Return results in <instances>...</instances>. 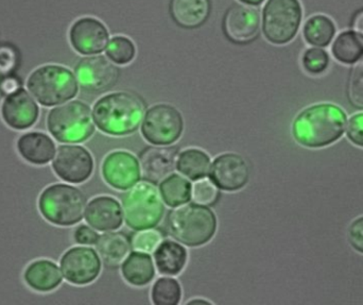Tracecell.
<instances>
[{
  "instance_id": "obj_20",
  "label": "cell",
  "mask_w": 363,
  "mask_h": 305,
  "mask_svg": "<svg viewBox=\"0 0 363 305\" xmlns=\"http://www.w3.org/2000/svg\"><path fill=\"white\" fill-rule=\"evenodd\" d=\"M17 151L21 157L33 165H46L55 152V142L42 132H28L17 140Z\"/></svg>"
},
{
  "instance_id": "obj_3",
  "label": "cell",
  "mask_w": 363,
  "mask_h": 305,
  "mask_svg": "<svg viewBox=\"0 0 363 305\" xmlns=\"http://www.w3.org/2000/svg\"><path fill=\"white\" fill-rule=\"evenodd\" d=\"M217 227L215 213L202 204H185L172 211L168 216L170 233L187 247H201L211 242Z\"/></svg>"
},
{
  "instance_id": "obj_15",
  "label": "cell",
  "mask_w": 363,
  "mask_h": 305,
  "mask_svg": "<svg viewBox=\"0 0 363 305\" xmlns=\"http://www.w3.org/2000/svg\"><path fill=\"white\" fill-rule=\"evenodd\" d=\"M101 174L106 184L118 191H127L140 182L142 170L135 155L129 151L117 150L104 157Z\"/></svg>"
},
{
  "instance_id": "obj_21",
  "label": "cell",
  "mask_w": 363,
  "mask_h": 305,
  "mask_svg": "<svg viewBox=\"0 0 363 305\" xmlns=\"http://www.w3.org/2000/svg\"><path fill=\"white\" fill-rule=\"evenodd\" d=\"M23 280L33 291L49 293L61 285L62 272L52 261L36 260L26 268Z\"/></svg>"
},
{
  "instance_id": "obj_44",
  "label": "cell",
  "mask_w": 363,
  "mask_h": 305,
  "mask_svg": "<svg viewBox=\"0 0 363 305\" xmlns=\"http://www.w3.org/2000/svg\"><path fill=\"white\" fill-rule=\"evenodd\" d=\"M1 81H2L1 76H0V85H1ZM0 93H1V91H0Z\"/></svg>"
},
{
  "instance_id": "obj_19",
  "label": "cell",
  "mask_w": 363,
  "mask_h": 305,
  "mask_svg": "<svg viewBox=\"0 0 363 305\" xmlns=\"http://www.w3.org/2000/svg\"><path fill=\"white\" fill-rule=\"evenodd\" d=\"M85 219L91 228L98 231H115L123 226V209L115 198L99 196L87 204Z\"/></svg>"
},
{
  "instance_id": "obj_43",
  "label": "cell",
  "mask_w": 363,
  "mask_h": 305,
  "mask_svg": "<svg viewBox=\"0 0 363 305\" xmlns=\"http://www.w3.org/2000/svg\"><path fill=\"white\" fill-rule=\"evenodd\" d=\"M211 304V302L206 301V300H191V301L187 302V304Z\"/></svg>"
},
{
  "instance_id": "obj_2",
  "label": "cell",
  "mask_w": 363,
  "mask_h": 305,
  "mask_svg": "<svg viewBox=\"0 0 363 305\" xmlns=\"http://www.w3.org/2000/svg\"><path fill=\"white\" fill-rule=\"evenodd\" d=\"M144 100L132 92H115L102 96L93 108L94 123L108 135L135 133L145 116Z\"/></svg>"
},
{
  "instance_id": "obj_28",
  "label": "cell",
  "mask_w": 363,
  "mask_h": 305,
  "mask_svg": "<svg viewBox=\"0 0 363 305\" xmlns=\"http://www.w3.org/2000/svg\"><path fill=\"white\" fill-rule=\"evenodd\" d=\"M332 52L341 63H356L363 57V38L355 31L342 32L333 44Z\"/></svg>"
},
{
  "instance_id": "obj_24",
  "label": "cell",
  "mask_w": 363,
  "mask_h": 305,
  "mask_svg": "<svg viewBox=\"0 0 363 305\" xmlns=\"http://www.w3.org/2000/svg\"><path fill=\"white\" fill-rule=\"evenodd\" d=\"M188 255L185 247L172 240H166L155 251V261L160 274L178 276L187 263Z\"/></svg>"
},
{
  "instance_id": "obj_9",
  "label": "cell",
  "mask_w": 363,
  "mask_h": 305,
  "mask_svg": "<svg viewBox=\"0 0 363 305\" xmlns=\"http://www.w3.org/2000/svg\"><path fill=\"white\" fill-rule=\"evenodd\" d=\"M143 121L142 134L150 144L169 146L183 134V115L172 104H155L147 110Z\"/></svg>"
},
{
  "instance_id": "obj_38",
  "label": "cell",
  "mask_w": 363,
  "mask_h": 305,
  "mask_svg": "<svg viewBox=\"0 0 363 305\" xmlns=\"http://www.w3.org/2000/svg\"><path fill=\"white\" fill-rule=\"evenodd\" d=\"M99 238V234H98L95 230H93L91 228L87 227V226L85 225L79 226L74 232V242H76L77 244H97Z\"/></svg>"
},
{
  "instance_id": "obj_37",
  "label": "cell",
  "mask_w": 363,
  "mask_h": 305,
  "mask_svg": "<svg viewBox=\"0 0 363 305\" xmlns=\"http://www.w3.org/2000/svg\"><path fill=\"white\" fill-rule=\"evenodd\" d=\"M347 238L354 250L363 255V216L355 219L350 225Z\"/></svg>"
},
{
  "instance_id": "obj_13",
  "label": "cell",
  "mask_w": 363,
  "mask_h": 305,
  "mask_svg": "<svg viewBox=\"0 0 363 305\" xmlns=\"http://www.w3.org/2000/svg\"><path fill=\"white\" fill-rule=\"evenodd\" d=\"M64 278L74 285L91 284L101 272V261L94 249L74 247L64 253L61 259Z\"/></svg>"
},
{
  "instance_id": "obj_1",
  "label": "cell",
  "mask_w": 363,
  "mask_h": 305,
  "mask_svg": "<svg viewBox=\"0 0 363 305\" xmlns=\"http://www.w3.org/2000/svg\"><path fill=\"white\" fill-rule=\"evenodd\" d=\"M347 115L332 104H320L303 110L292 123L296 143L307 148H322L337 142L342 136Z\"/></svg>"
},
{
  "instance_id": "obj_6",
  "label": "cell",
  "mask_w": 363,
  "mask_h": 305,
  "mask_svg": "<svg viewBox=\"0 0 363 305\" xmlns=\"http://www.w3.org/2000/svg\"><path fill=\"white\" fill-rule=\"evenodd\" d=\"M47 128L61 143H84L95 133L91 106L80 100L53 108L47 116Z\"/></svg>"
},
{
  "instance_id": "obj_31",
  "label": "cell",
  "mask_w": 363,
  "mask_h": 305,
  "mask_svg": "<svg viewBox=\"0 0 363 305\" xmlns=\"http://www.w3.org/2000/svg\"><path fill=\"white\" fill-rule=\"evenodd\" d=\"M106 57L117 65H128L136 57V46L131 38L116 35L111 38L106 48Z\"/></svg>"
},
{
  "instance_id": "obj_29",
  "label": "cell",
  "mask_w": 363,
  "mask_h": 305,
  "mask_svg": "<svg viewBox=\"0 0 363 305\" xmlns=\"http://www.w3.org/2000/svg\"><path fill=\"white\" fill-rule=\"evenodd\" d=\"M336 27L334 21L326 15H315L305 23L303 35L308 44L325 47L334 38Z\"/></svg>"
},
{
  "instance_id": "obj_8",
  "label": "cell",
  "mask_w": 363,
  "mask_h": 305,
  "mask_svg": "<svg viewBox=\"0 0 363 305\" xmlns=\"http://www.w3.org/2000/svg\"><path fill=\"white\" fill-rule=\"evenodd\" d=\"M303 10L298 0H267L262 13L264 38L273 45H285L296 38Z\"/></svg>"
},
{
  "instance_id": "obj_22",
  "label": "cell",
  "mask_w": 363,
  "mask_h": 305,
  "mask_svg": "<svg viewBox=\"0 0 363 305\" xmlns=\"http://www.w3.org/2000/svg\"><path fill=\"white\" fill-rule=\"evenodd\" d=\"M169 13L172 21L183 29H198L208 18L207 0H170Z\"/></svg>"
},
{
  "instance_id": "obj_27",
  "label": "cell",
  "mask_w": 363,
  "mask_h": 305,
  "mask_svg": "<svg viewBox=\"0 0 363 305\" xmlns=\"http://www.w3.org/2000/svg\"><path fill=\"white\" fill-rule=\"evenodd\" d=\"M160 191L164 202L170 208L187 204L192 198V187L189 181L180 174H169L162 181Z\"/></svg>"
},
{
  "instance_id": "obj_7",
  "label": "cell",
  "mask_w": 363,
  "mask_h": 305,
  "mask_svg": "<svg viewBox=\"0 0 363 305\" xmlns=\"http://www.w3.org/2000/svg\"><path fill=\"white\" fill-rule=\"evenodd\" d=\"M121 201L125 223L134 231L153 229L165 214L159 189L148 181L136 183L123 196Z\"/></svg>"
},
{
  "instance_id": "obj_16",
  "label": "cell",
  "mask_w": 363,
  "mask_h": 305,
  "mask_svg": "<svg viewBox=\"0 0 363 305\" xmlns=\"http://www.w3.org/2000/svg\"><path fill=\"white\" fill-rule=\"evenodd\" d=\"M209 174L218 189L232 193L240 191L249 183L250 167L241 155L223 153L216 157Z\"/></svg>"
},
{
  "instance_id": "obj_14",
  "label": "cell",
  "mask_w": 363,
  "mask_h": 305,
  "mask_svg": "<svg viewBox=\"0 0 363 305\" xmlns=\"http://www.w3.org/2000/svg\"><path fill=\"white\" fill-rule=\"evenodd\" d=\"M68 36L74 50L83 55H100L110 40L106 26L93 16L80 17L74 21Z\"/></svg>"
},
{
  "instance_id": "obj_33",
  "label": "cell",
  "mask_w": 363,
  "mask_h": 305,
  "mask_svg": "<svg viewBox=\"0 0 363 305\" xmlns=\"http://www.w3.org/2000/svg\"><path fill=\"white\" fill-rule=\"evenodd\" d=\"M164 235L159 230H142L131 240L132 248L143 253H155V249L163 242Z\"/></svg>"
},
{
  "instance_id": "obj_10",
  "label": "cell",
  "mask_w": 363,
  "mask_h": 305,
  "mask_svg": "<svg viewBox=\"0 0 363 305\" xmlns=\"http://www.w3.org/2000/svg\"><path fill=\"white\" fill-rule=\"evenodd\" d=\"M74 76L83 91L100 94L116 87L121 70L104 55H87L74 66Z\"/></svg>"
},
{
  "instance_id": "obj_42",
  "label": "cell",
  "mask_w": 363,
  "mask_h": 305,
  "mask_svg": "<svg viewBox=\"0 0 363 305\" xmlns=\"http://www.w3.org/2000/svg\"><path fill=\"white\" fill-rule=\"evenodd\" d=\"M239 2H241L242 4H245V6H258L264 1V0H238Z\"/></svg>"
},
{
  "instance_id": "obj_40",
  "label": "cell",
  "mask_w": 363,
  "mask_h": 305,
  "mask_svg": "<svg viewBox=\"0 0 363 305\" xmlns=\"http://www.w3.org/2000/svg\"><path fill=\"white\" fill-rule=\"evenodd\" d=\"M21 83L16 77H6V78L2 79L1 85H0V91L2 94L14 93L17 89H21Z\"/></svg>"
},
{
  "instance_id": "obj_4",
  "label": "cell",
  "mask_w": 363,
  "mask_h": 305,
  "mask_svg": "<svg viewBox=\"0 0 363 305\" xmlns=\"http://www.w3.org/2000/svg\"><path fill=\"white\" fill-rule=\"evenodd\" d=\"M27 87L44 106L65 104L76 97L79 83L69 68L57 64L40 66L30 74Z\"/></svg>"
},
{
  "instance_id": "obj_5",
  "label": "cell",
  "mask_w": 363,
  "mask_h": 305,
  "mask_svg": "<svg viewBox=\"0 0 363 305\" xmlns=\"http://www.w3.org/2000/svg\"><path fill=\"white\" fill-rule=\"evenodd\" d=\"M86 197L78 187L57 184L46 187L38 198V210L52 225L72 227L82 221Z\"/></svg>"
},
{
  "instance_id": "obj_26",
  "label": "cell",
  "mask_w": 363,
  "mask_h": 305,
  "mask_svg": "<svg viewBox=\"0 0 363 305\" xmlns=\"http://www.w3.org/2000/svg\"><path fill=\"white\" fill-rule=\"evenodd\" d=\"M211 157L205 151L188 148L182 151L177 161V168L186 178L192 181L201 180L209 174Z\"/></svg>"
},
{
  "instance_id": "obj_41",
  "label": "cell",
  "mask_w": 363,
  "mask_h": 305,
  "mask_svg": "<svg viewBox=\"0 0 363 305\" xmlns=\"http://www.w3.org/2000/svg\"><path fill=\"white\" fill-rule=\"evenodd\" d=\"M353 28L356 33L359 34L363 38V10L356 13L353 21Z\"/></svg>"
},
{
  "instance_id": "obj_36",
  "label": "cell",
  "mask_w": 363,
  "mask_h": 305,
  "mask_svg": "<svg viewBox=\"0 0 363 305\" xmlns=\"http://www.w3.org/2000/svg\"><path fill=\"white\" fill-rule=\"evenodd\" d=\"M347 138L354 145L363 148V113H358L350 119Z\"/></svg>"
},
{
  "instance_id": "obj_18",
  "label": "cell",
  "mask_w": 363,
  "mask_h": 305,
  "mask_svg": "<svg viewBox=\"0 0 363 305\" xmlns=\"http://www.w3.org/2000/svg\"><path fill=\"white\" fill-rule=\"evenodd\" d=\"M179 150L177 147H147L140 153V170L148 182L157 183L167 178L174 170Z\"/></svg>"
},
{
  "instance_id": "obj_39",
  "label": "cell",
  "mask_w": 363,
  "mask_h": 305,
  "mask_svg": "<svg viewBox=\"0 0 363 305\" xmlns=\"http://www.w3.org/2000/svg\"><path fill=\"white\" fill-rule=\"evenodd\" d=\"M16 53L8 46L0 47V72L8 74L16 66Z\"/></svg>"
},
{
  "instance_id": "obj_11",
  "label": "cell",
  "mask_w": 363,
  "mask_h": 305,
  "mask_svg": "<svg viewBox=\"0 0 363 305\" xmlns=\"http://www.w3.org/2000/svg\"><path fill=\"white\" fill-rule=\"evenodd\" d=\"M259 10L245 4L228 6L222 21L224 35L233 44L247 45L259 38Z\"/></svg>"
},
{
  "instance_id": "obj_25",
  "label": "cell",
  "mask_w": 363,
  "mask_h": 305,
  "mask_svg": "<svg viewBox=\"0 0 363 305\" xmlns=\"http://www.w3.org/2000/svg\"><path fill=\"white\" fill-rule=\"evenodd\" d=\"M97 251L106 267L117 268L129 255L131 240L125 232H111L100 236Z\"/></svg>"
},
{
  "instance_id": "obj_12",
  "label": "cell",
  "mask_w": 363,
  "mask_h": 305,
  "mask_svg": "<svg viewBox=\"0 0 363 305\" xmlns=\"http://www.w3.org/2000/svg\"><path fill=\"white\" fill-rule=\"evenodd\" d=\"M94 167L93 155L84 147L77 145L60 146L52 162L55 174L72 184H80L89 180Z\"/></svg>"
},
{
  "instance_id": "obj_23",
  "label": "cell",
  "mask_w": 363,
  "mask_h": 305,
  "mask_svg": "<svg viewBox=\"0 0 363 305\" xmlns=\"http://www.w3.org/2000/svg\"><path fill=\"white\" fill-rule=\"evenodd\" d=\"M121 274L129 284L136 287H146L155 276L152 257L143 251L130 253L121 265Z\"/></svg>"
},
{
  "instance_id": "obj_32",
  "label": "cell",
  "mask_w": 363,
  "mask_h": 305,
  "mask_svg": "<svg viewBox=\"0 0 363 305\" xmlns=\"http://www.w3.org/2000/svg\"><path fill=\"white\" fill-rule=\"evenodd\" d=\"M302 63L309 74H320L330 65V57L323 49L309 48L303 55Z\"/></svg>"
},
{
  "instance_id": "obj_17",
  "label": "cell",
  "mask_w": 363,
  "mask_h": 305,
  "mask_svg": "<svg viewBox=\"0 0 363 305\" xmlns=\"http://www.w3.org/2000/svg\"><path fill=\"white\" fill-rule=\"evenodd\" d=\"M1 116L6 125L12 129H29L38 121L40 108L33 97L21 87L4 98Z\"/></svg>"
},
{
  "instance_id": "obj_35",
  "label": "cell",
  "mask_w": 363,
  "mask_h": 305,
  "mask_svg": "<svg viewBox=\"0 0 363 305\" xmlns=\"http://www.w3.org/2000/svg\"><path fill=\"white\" fill-rule=\"evenodd\" d=\"M350 100L357 108H363V57L354 66L349 80Z\"/></svg>"
},
{
  "instance_id": "obj_34",
  "label": "cell",
  "mask_w": 363,
  "mask_h": 305,
  "mask_svg": "<svg viewBox=\"0 0 363 305\" xmlns=\"http://www.w3.org/2000/svg\"><path fill=\"white\" fill-rule=\"evenodd\" d=\"M219 197L218 187L211 181H199L192 187V199L196 204L206 206H215Z\"/></svg>"
},
{
  "instance_id": "obj_30",
  "label": "cell",
  "mask_w": 363,
  "mask_h": 305,
  "mask_svg": "<svg viewBox=\"0 0 363 305\" xmlns=\"http://www.w3.org/2000/svg\"><path fill=\"white\" fill-rule=\"evenodd\" d=\"M153 304L157 305H177L182 299V287L174 278L157 279L151 291Z\"/></svg>"
}]
</instances>
